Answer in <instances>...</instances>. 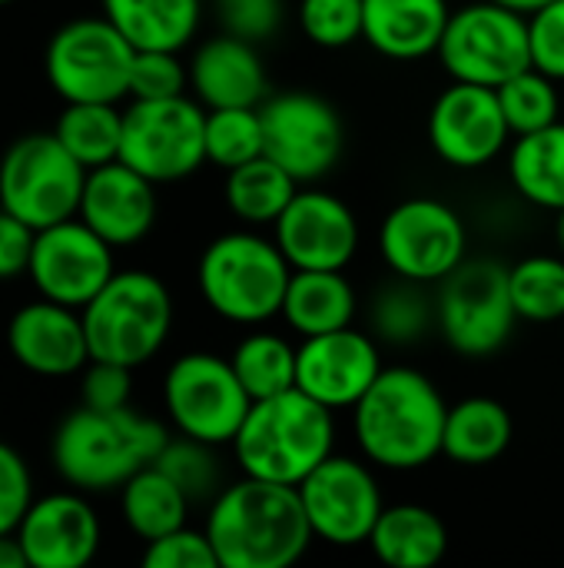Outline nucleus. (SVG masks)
Segmentation results:
<instances>
[{"mask_svg":"<svg viewBox=\"0 0 564 568\" xmlns=\"http://www.w3.org/2000/svg\"><path fill=\"white\" fill-rule=\"evenodd\" d=\"M53 133L86 170H93L120 160L123 110L116 103H66Z\"/></svg>","mask_w":564,"mask_h":568,"instance_id":"nucleus-32","label":"nucleus"},{"mask_svg":"<svg viewBox=\"0 0 564 568\" xmlns=\"http://www.w3.org/2000/svg\"><path fill=\"white\" fill-rule=\"evenodd\" d=\"M445 416L449 403L425 373L392 366L352 406L356 446L379 469L412 473L442 456Z\"/></svg>","mask_w":564,"mask_h":568,"instance_id":"nucleus-2","label":"nucleus"},{"mask_svg":"<svg viewBox=\"0 0 564 568\" xmlns=\"http://www.w3.org/2000/svg\"><path fill=\"white\" fill-rule=\"evenodd\" d=\"M382 369L376 339L352 326L306 336L296 346V386L332 413L352 409Z\"/></svg>","mask_w":564,"mask_h":568,"instance_id":"nucleus-19","label":"nucleus"},{"mask_svg":"<svg viewBox=\"0 0 564 568\" xmlns=\"http://www.w3.org/2000/svg\"><path fill=\"white\" fill-rule=\"evenodd\" d=\"M156 466L189 496V503H203L219 493L223 469L216 459V446L209 443H199L189 436L170 439L163 453L156 456Z\"/></svg>","mask_w":564,"mask_h":568,"instance_id":"nucleus-38","label":"nucleus"},{"mask_svg":"<svg viewBox=\"0 0 564 568\" xmlns=\"http://www.w3.org/2000/svg\"><path fill=\"white\" fill-rule=\"evenodd\" d=\"M299 27L309 43L342 50L362 40V0H299Z\"/></svg>","mask_w":564,"mask_h":568,"instance_id":"nucleus-39","label":"nucleus"},{"mask_svg":"<svg viewBox=\"0 0 564 568\" xmlns=\"http://www.w3.org/2000/svg\"><path fill=\"white\" fill-rule=\"evenodd\" d=\"M449 0H362V40L389 60H422L439 50Z\"/></svg>","mask_w":564,"mask_h":568,"instance_id":"nucleus-24","label":"nucleus"},{"mask_svg":"<svg viewBox=\"0 0 564 568\" xmlns=\"http://www.w3.org/2000/svg\"><path fill=\"white\" fill-rule=\"evenodd\" d=\"M266 156L289 170L299 183L326 176L342 156L346 130L336 106L316 93L289 90L259 103Z\"/></svg>","mask_w":564,"mask_h":568,"instance_id":"nucleus-15","label":"nucleus"},{"mask_svg":"<svg viewBox=\"0 0 564 568\" xmlns=\"http://www.w3.org/2000/svg\"><path fill=\"white\" fill-rule=\"evenodd\" d=\"M229 363L253 399H269L296 386V346L279 333L256 329L243 336Z\"/></svg>","mask_w":564,"mask_h":568,"instance_id":"nucleus-33","label":"nucleus"},{"mask_svg":"<svg viewBox=\"0 0 564 568\" xmlns=\"http://www.w3.org/2000/svg\"><path fill=\"white\" fill-rule=\"evenodd\" d=\"M336 449L332 409L306 396L299 386L253 399L236 439L233 456L243 476L299 486Z\"/></svg>","mask_w":564,"mask_h":568,"instance_id":"nucleus-4","label":"nucleus"},{"mask_svg":"<svg viewBox=\"0 0 564 568\" xmlns=\"http://www.w3.org/2000/svg\"><path fill=\"white\" fill-rule=\"evenodd\" d=\"M216 13L226 33L259 43L279 30L283 0H216Z\"/></svg>","mask_w":564,"mask_h":568,"instance_id":"nucleus-45","label":"nucleus"},{"mask_svg":"<svg viewBox=\"0 0 564 568\" xmlns=\"http://www.w3.org/2000/svg\"><path fill=\"white\" fill-rule=\"evenodd\" d=\"M512 413L492 396H469L449 406L442 456L459 466H489L512 446Z\"/></svg>","mask_w":564,"mask_h":568,"instance_id":"nucleus-28","label":"nucleus"},{"mask_svg":"<svg viewBox=\"0 0 564 568\" xmlns=\"http://www.w3.org/2000/svg\"><path fill=\"white\" fill-rule=\"evenodd\" d=\"M189 87L206 110L259 106L269 97L266 67L256 43L226 30L196 47L189 60Z\"/></svg>","mask_w":564,"mask_h":568,"instance_id":"nucleus-23","label":"nucleus"},{"mask_svg":"<svg viewBox=\"0 0 564 568\" xmlns=\"http://www.w3.org/2000/svg\"><path fill=\"white\" fill-rule=\"evenodd\" d=\"M316 539L352 549L369 542L386 503L369 459L329 456L296 486Z\"/></svg>","mask_w":564,"mask_h":568,"instance_id":"nucleus-14","label":"nucleus"},{"mask_svg":"<svg viewBox=\"0 0 564 568\" xmlns=\"http://www.w3.org/2000/svg\"><path fill=\"white\" fill-rule=\"evenodd\" d=\"M186 87H189V67L180 60V50H136L130 70L133 100L183 97Z\"/></svg>","mask_w":564,"mask_h":568,"instance_id":"nucleus-40","label":"nucleus"},{"mask_svg":"<svg viewBox=\"0 0 564 568\" xmlns=\"http://www.w3.org/2000/svg\"><path fill=\"white\" fill-rule=\"evenodd\" d=\"M3 3H13V0H0V7H3Z\"/></svg>","mask_w":564,"mask_h":568,"instance_id":"nucleus-50","label":"nucleus"},{"mask_svg":"<svg viewBox=\"0 0 564 568\" xmlns=\"http://www.w3.org/2000/svg\"><path fill=\"white\" fill-rule=\"evenodd\" d=\"M33 240H37V230L0 206V283L27 276Z\"/></svg>","mask_w":564,"mask_h":568,"instance_id":"nucleus-46","label":"nucleus"},{"mask_svg":"<svg viewBox=\"0 0 564 568\" xmlns=\"http://www.w3.org/2000/svg\"><path fill=\"white\" fill-rule=\"evenodd\" d=\"M273 240L293 270H346L359 250V220L326 190H299L273 223Z\"/></svg>","mask_w":564,"mask_h":568,"instance_id":"nucleus-18","label":"nucleus"},{"mask_svg":"<svg viewBox=\"0 0 564 568\" xmlns=\"http://www.w3.org/2000/svg\"><path fill=\"white\" fill-rule=\"evenodd\" d=\"M422 286L425 283L399 276L392 286L379 290V296L372 300V329L379 339L392 346H409L435 326V300H429Z\"/></svg>","mask_w":564,"mask_h":568,"instance_id":"nucleus-35","label":"nucleus"},{"mask_svg":"<svg viewBox=\"0 0 564 568\" xmlns=\"http://www.w3.org/2000/svg\"><path fill=\"white\" fill-rule=\"evenodd\" d=\"M86 166L57 133H27L0 156V206L33 230L76 216Z\"/></svg>","mask_w":564,"mask_h":568,"instance_id":"nucleus-8","label":"nucleus"},{"mask_svg":"<svg viewBox=\"0 0 564 568\" xmlns=\"http://www.w3.org/2000/svg\"><path fill=\"white\" fill-rule=\"evenodd\" d=\"M495 3H505V7H512V10H519V13H535V10L545 7L548 0H495Z\"/></svg>","mask_w":564,"mask_h":568,"instance_id":"nucleus-48","label":"nucleus"},{"mask_svg":"<svg viewBox=\"0 0 564 568\" xmlns=\"http://www.w3.org/2000/svg\"><path fill=\"white\" fill-rule=\"evenodd\" d=\"M103 17L136 50H183L203 20V0H100Z\"/></svg>","mask_w":564,"mask_h":568,"instance_id":"nucleus-27","label":"nucleus"},{"mask_svg":"<svg viewBox=\"0 0 564 568\" xmlns=\"http://www.w3.org/2000/svg\"><path fill=\"white\" fill-rule=\"evenodd\" d=\"M519 323L509 270L495 260H465L435 293V329L465 359L495 356Z\"/></svg>","mask_w":564,"mask_h":568,"instance_id":"nucleus-9","label":"nucleus"},{"mask_svg":"<svg viewBox=\"0 0 564 568\" xmlns=\"http://www.w3.org/2000/svg\"><path fill=\"white\" fill-rule=\"evenodd\" d=\"M120 160L153 183H176L206 163V110L199 100H133L123 110Z\"/></svg>","mask_w":564,"mask_h":568,"instance_id":"nucleus-11","label":"nucleus"},{"mask_svg":"<svg viewBox=\"0 0 564 568\" xmlns=\"http://www.w3.org/2000/svg\"><path fill=\"white\" fill-rule=\"evenodd\" d=\"M356 310L359 300L342 270H293L279 316L306 339L352 326Z\"/></svg>","mask_w":564,"mask_h":568,"instance_id":"nucleus-25","label":"nucleus"},{"mask_svg":"<svg viewBox=\"0 0 564 568\" xmlns=\"http://www.w3.org/2000/svg\"><path fill=\"white\" fill-rule=\"evenodd\" d=\"M558 80H552L548 73H542L539 67H525L522 73L509 77L502 87H495L502 113L509 120V130L515 136L522 133H535L542 126H552L555 120H562V97H558Z\"/></svg>","mask_w":564,"mask_h":568,"instance_id":"nucleus-37","label":"nucleus"},{"mask_svg":"<svg viewBox=\"0 0 564 568\" xmlns=\"http://www.w3.org/2000/svg\"><path fill=\"white\" fill-rule=\"evenodd\" d=\"M369 549L379 562L392 568H429L442 562L449 549V529L439 513L419 503L386 506L372 536Z\"/></svg>","mask_w":564,"mask_h":568,"instance_id":"nucleus-26","label":"nucleus"},{"mask_svg":"<svg viewBox=\"0 0 564 568\" xmlns=\"http://www.w3.org/2000/svg\"><path fill=\"white\" fill-rule=\"evenodd\" d=\"M529 43L532 67L564 80V0H548L535 13H529Z\"/></svg>","mask_w":564,"mask_h":568,"instance_id":"nucleus-42","label":"nucleus"},{"mask_svg":"<svg viewBox=\"0 0 564 568\" xmlns=\"http://www.w3.org/2000/svg\"><path fill=\"white\" fill-rule=\"evenodd\" d=\"M562 323H564V320H562Z\"/></svg>","mask_w":564,"mask_h":568,"instance_id":"nucleus-51","label":"nucleus"},{"mask_svg":"<svg viewBox=\"0 0 564 568\" xmlns=\"http://www.w3.org/2000/svg\"><path fill=\"white\" fill-rule=\"evenodd\" d=\"M30 568H83L100 552V516L76 493H50L33 499L17 532Z\"/></svg>","mask_w":564,"mask_h":568,"instance_id":"nucleus-20","label":"nucleus"},{"mask_svg":"<svg viewBox=\"0 0 564 568\" xmlns=\"http://www.w3.org/2000/svg\"><path fill=\"white\" fill-rule=\"evenodd\" d=\"M203 529L219 568H286L316 539L296 486L253 476L213 496Z\"/></svg>","mask_w":564,"mask_h":568,"instance_id":"nucleus-1","label":"nucleus"},{"mask_svg":"<svg viewBox=\"0 0 564 568\" xmlns=\"http://www.w3.org/2000/svg\"><path fill=\"white\" fill-rule=\"evenodd\" d=\"M509 136L512 130L495 87L452 80L429 110V143L455 170L492 163L509 146Z\"/></svg>","mask_w":564,"mask_h":568,"instance_id":"nucleus-17","label":"nucleus"},{"mask_svg":"<svg viewBox=\"0 0 564 568\" xmlns=\"http://www.w3.org/2000/svg\"><path fill=\"white\" fill-rule=\"evenodd\" d=\"M76 216L113 250L140 243L156 223V183L123 160L86 170Z\"/></svg>","mask_w":564,"mask_h":568,"instance_id":"nucleus-22","label":"nucleus"},{"mask_svg":"<svg viewBox=\"0 0 564 568\" xmlns=\"http://www.w3.org/2000/svg\"><path fill=\"white\" fill-rule=\"evenodd\" d=\"M170 433L163 423L123 406V409H93L80 406L60 419L50 459L57 476L80 493H110L120 489L130 476L153 466Z\"/></svg>","mask_w":564,"mask_h":568,"instance_id":"nucleus-3","label":"nucleus"},{"mask_svg":"<svg viewBox=\"0 0 564 568\" xmlns=\"http://www.w3.org/2000/svg\"><path fill=\"white\" fill-rule=\"evenodd\" d=\"M469 233L462 216L435 196H409L389 210L379 226L386 266L416 283H442L465 263Z\"/></svg>","mask_w":564,"mask_h":568,"instance_id":"nucleus-13","label":"nucleus"},{"mask_svg":"<svg viewBox=\"0 0 564 568\" xmlns=\"http://www.w3.org/2000/svg\"><path fill=\"white\" fill-rule=\"evenodd\" d=\"M509 293L519 320L558 323L564 320V256H525L509 270Z\"/></svg>","mask_w":564,"mask_h":568,"instance_id":"nucleus-34","label":"nucleus"},{"mask_svg":"<svg viewBox=\"0 0 564 568\" xmlns=\"http://www.w3.org/2000/svg\"><path fill=\"white\" fill-rule=\"evenodd\" d=\"M113 273V246L80 216L37 230L27 276L43 300L83 310Z\"/></svg>","mask_w":564,"mask_h":568,"instance_id":"nucleus-16","label":"nucleus"},{"mask_svg":"<svg viewBox=\"0 0 564 568\" xmlns=\"http://www.w3.org/2000/svg\"><path fill=\"white\" fill-rule=\"evenodd\" d=\"M90 359L146 366L170 339L173 296L150 270H116L110 283L80 310Z\"/></svg>","mask_w":564,"mask_h":568,"instance_id":"nucleus-6","label":"nucleus"},{"mask_svg":"<svg viewBox=\"0 0 564 568\" xmlns=\"http://www.w3.org/2000/svg\"><path fill=\"white\" fill-rule=\"evenodd\" d=\"M133 396V369L106 359H90L80 379V399L93 409H123Z\"/></svg>","mask_w":564,"mask_h":568,"instance_id":"nucleus-44","label":"nucleus"},{"mask_svg":"<svg viewBox=\"0 0 564 568\" xmlns=\"http://www.w3.org/2000/svg\"><path fill=\"white\" fill-rule=\"evenodd\" d=\"M293 266L276 246L249 230L216 236L196 266L203 303L226 323L263 326L283 313Z\"/></svg>","mask_w":564,"mask_h":568,"instance_id":"nucleus-5","label":"nucleus"},{"mask_svg":"<svg viewBox=\"0 0 564 568\" xmlns=\"http://www.w3.org/2000/svg\"><path fill=\"white\" fill-rule=\"evenodd\" d=\"M555 240H558V250L564 256V210H558V220H555Z\"/></svg>","mask_w":564,"mask_h":568,"instance_id":"nucleus-49","label":"nucleus"},{"mask_svg":"<svg viewBox=\"0 0 564 568\" xmlns=\"http://www.w3.org/2000/svg\"><path fill=\"white\" fill-rule=\"evenodd\" d=\"M163 406L180 436L233 446L253 396L243 389L229 359L216 353H186L163 376Z\"/></svg>","mask_w":564,"mask_h":568,"instance_id":"nucleus-12","label":"nucleus"},{"mask_svg":"<svg viewBox=\"0 0 564 568\" xmlns=\"http://www.w3.org/2000/svg\"><path fill=\"white\" fill-rule=\"evenodd\" d=\"M133 57L136 47L106 17H76L50 37L43 73L63 103H120L130 97Z\"/></svg>","mask_w":564,"mask_h":568,"instance_id":"nucleus-7","label":"nucleus"},{"mask_svg":"<svg viewBox=\"0 0 564 568\" xmlns=\"http://www.w3.org/2000/svg\"><path fill=\"white\" fill-rule=\"evenodd\" d=\"M7 349L17 366L43 379L83 373V366L90 363L83 313L40 296L37 303H27L10 316Z\"/></svg>","mask_w":564,"mask_h":568,"instance_id":"nucleus-21","label":"nucleus"},{"mask_svg":"<svg viewBox=\"0 0 564 568\" xmlns=\"http://www.w3.org/2000/svg\"><path fill=\"white\" fill-rule=\"evenodd\" d=\"M189 506H193L189 496L156 463L140 469L136 476H130L120 486L123 523L143 542H153V539L186 526Z\"/></svg>","mask_w":564,"mask_h":568,"instance_id":"nucleus-30","label":"nucleus"},{"mask_svg":"<svg viewBox=\"0 0 564 568\" xmlns=\"http://www.w3.org/2000/svg\"><path fill=\"white\" fill-rule=\"evenodd\" d=\"M266 153L259 106H219L206 110V160L233 170Z\"/></svg>","mask_w":564,"mask_h":568,"instance_id":"nucleus-36","label":"nucleus"},{"mask_svg":"<svg viewBox=\"0 0 564 568\" xmlns=\"http://www.w3.org/2000/svg\"><path fill=\"white\" fill-rule=\"evenodd\" d=\"M296 193L299 180L266 153L226 170V206L249 226H273Z\"/></svg>","mask_w":564,"mask_h":568,"instance_id":"nucleus-31","label":"nucleus"},{"mask_svg":"<svg viewBox=\"0 0 564 568\" xmlns=\"http://www.w3.org/2000/svg\"><path fill=\"white\" fill-rule=\"evenodd\" d=\"M509 176L522 200L552 213L564 210V120L515 136L509 150Z\"/></svg>","mask_w":564,"mask_h":568,"instance_id":"nucleus-29","label":"nucleus"},{"mask_svg":"<svg viewBox=\"0 0 564 568\" xmlns=\"http://www.w3.org/2000/svg\"><path fill=\"white\" fill-rule=\"evenodd\" d=\"M143 566L146 568H219V559L213 552V542L206 536V529H189L180 526L153 542H146L143 552Z\"/></svg>","mask_w":564,"mask_h":568,"instance_id":"nucleus-41","label":"nucleus"},{"mask_svg":"<svg viewBox=\"0 0 564 568\" xmlns=\"http://www.w3.org/2000/svg\"><path fill=\"white\" fill-rule=\"evenodd\" d=\"M0 568H30L27 556H23V546L13 532L0 536Z\"/></svg>","mask_w":564,"mask_h":568,"instance_id":"nucleus-47","label":"nucleus"},{"mask_svg":"<svg viewBox=\"0 0 564 568\" xmlns=\"http://www.w3.org/2000/svg\"><path fill=\"white\" fill-rule=\"evenodd\" d=\"M435 57L459 83L502 87L509 77L532 67L529 13L495 0L465 3L452 10Z\"/></svg>","mask_w":564,"mask_h":568,"instance_id":"nucleus-10","label":"nucleus"},{"mask_svg":"<svg viewBox=\"0 0 564 568\" xmlns=\"http://www.w3.org/2000/svg\"><path fill=\"white\" fill-rule=\"evenodd\" d=\"M30 503H33L30 466L10 443L0 439V536L17 532Z\"/></svg>","mask_w":564,"mask_h":568,"instance_id":"nucleus-43","label":"nucleus"}]
</instances>
